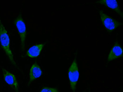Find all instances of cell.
<instances>
[{
  "mask_svg": "<svg viewBox=\"0 0 123 92\" xmlns=\"http://www.w3.org/2000/svg\"><path fill=\"white\" fill-rule=\"evenodd\" d=\"M0 45L6 56H8L11 64L14 66H16V63L14 60V57L13 55V52L11 49V43L9 34L7 30L4 27L0 15Z\"/></svg>",
  "mask_w": 123,
  "mask_h": 92,
  "instance_id": "6da1fadb",
  "label": "cell"
},
{
  "mask_svg": "<svg viewBox=\"0 0 123 92\" xmlns=\"http://www.w3.org/2000/svg\"><path fill=\"white\" fill-rule=\"evenodd\" d=\"M123 55V49L122 47L118 43H115L113 47L111 48L108 56V61H111L116 59H118Z\"/></svg>",
  "mask_w": 123,
  "mask_h": 92,
  "instance_id": "9c48e42d",
  "label": "cell"
},
{
  "mask_svg": "<svg viewBox=\"0 0 123 92\" xmlns=\"http://www.w3.org/2000/svg\"><path fill=\"white\" fill-rule=\"evenodd\" d=\"M3 77L5 82L11 87L16 92H18V83L14 74L8 71L6 69H3Z\"/></svg>",
  "mask_w": 123,
  "mask_h": 92,
  "instance_id": "5b68a950",
  "label": "cell"
},
{
  "mask_svg": "<svg viewBox=\"0 0 123 92\" xmlns=\"http://www.w3.org/2000/svg\"><path fill=\"white\" fill-rule=\"evenodd\" d=\"M98 4H103L105 6H107L108 8H109L110 9L114 10L115 13H118L120 16H123V12L120 9L117 1H115V0H101V1H98Z\"/></svg>",
  "mask_w": 123,
  "mask_h": 92,
  "instance_id": "ba28073f",
  "label": "cell"
},
{
  "mask_svg": "<svg viewBox=\"0 0 123 92\" xmlns=\"http://www.w3.org/2000/svg\"><path fill=\"white\" fill-rule=\"evenodd\" d=\"M44 47V43H39L31 46L26 52V56L32 59L37 58L41 54Z\"/></svg>",
  "mask_w": 123,
  "mask_h": 92,
  "instance_id": "52a82bcc",
  "label": "cell"
},
{
  "mask_svg": "<svg viewBox=\"0 0 123 92\" xmlns=\"http://www.w3.org/2000/svg\"><path fill=\"white\" fill-rule=\"evenodd\" d=\"M98 14H99L101 22H102L103 25L104 26L105 29L110 32H113L117 28L122 25V23L120 22L109 16L104 10H99Z\"/></svg>",
  "mask_w": 123,
  "mask_h": 92,
  "instance_id": "277c9868",
  "label": "cell"
},
{
  "mask_svg": "<svg viewBox=\"0 0 123 92\" xmlns=\"http://www.w3.org/2000/svg\"><path fill=\"white\" fill-rule=\"evenodd\" d=\"M14 25L18 31L19 36H20V46L21 51H23L25 47V41L27 36V30L25 23L23 18L21 14L20 13L18 16H17L14 20Z\"/></svg>",
  "mask_w": 123,
  "mask_h": 92,
  "instance_id": "7a4b0ae2",
  "label": "cell"
},
{
  "mask_svg": "<svg viewBox=\"0 0 123 92\" xmlns=\"http://www.w3.org/2000/svg\"><path fill=\"white\" fill-rule=\"evenodd\" d=\"M42 75V70L39 64L35 61L30 67L29 72V84L32 82L34 80L39 78Z\"/></svg>",
  "mask_w": 123,
  "mask_h": 92,
  "instance_id": "8992f818",
  "label": "cell"
},
{
  "mask_svg": "<svg viewBox=\"0 0 123 92\" xmlns=\"http://www.w3.org/2000/svg\"><path fill=\"white\" fill-rule=\"evenodd\" d=\"M39 92H60L59 90L56 88L54 87H44L40 90Z\"/></svg>",
  "mask_w": 123,
  "mask_h": 92,
  "instance_id": "30bf717a",
  "label": "cell"
},
{
  "mask_svg": "<svg viewBox=\"0 0 123 92\" xmlns=\"http://www.w3.org/2000/svg\"><path fill=\"white\" fill-rule=\"evenodd\" d=\"M68 80L70 84V87L73 92H75L76 90V86L80 78V71H79V66L75 59H74L68 69Z\"/></svg>",
  "mask_w": 123,
  "mask_h": 92,
  "instance_id": "3957f363",
  "label": "cell"
}]
</instances>
